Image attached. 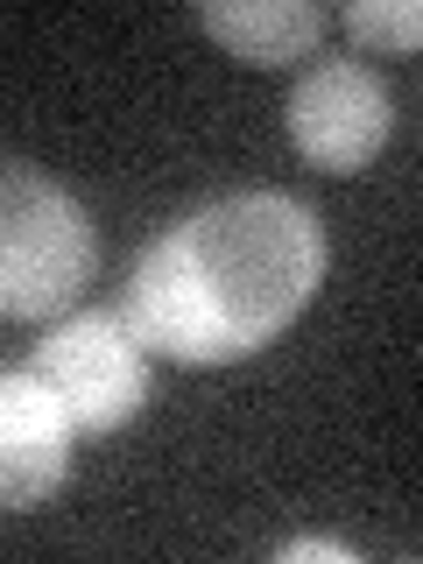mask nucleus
Wrapping results in <instances>:
<instances>
[{
	"label": "nucleus",
	"instance_id": "f257e3e1",
	"mask_svg": "<svg viewBox=\"0 0 423 564\" xmlns=\"http://www.w3.org/2000/svg\"><path fill=\"white\" fill-rule=\"evenodd\" d=\"M325 282V226L282 191H234L141 247L120 325L176 367L247 360L304 317Z\"/></svg>",
	"mask_w": 423,
	"mask_h": 564
},
{
	"label": "nucleus",
	"instance_id": "f03ea898",
	"mask_svg": "<svg viewBox=\"0 0 423 564\" xmlns=\"http://www.w3.org/2000/svg\"><path fill=\"white\" fill-rule=\"evenodd\" d=\"M99 269V234L64 184L29 163H0V317H64Z\"/></svg>",
	"mask_w": 423,
	"mask_h": 564
},
{
	"label": "nucleus",
	"instance_id": "7ed1b4c3",
	"mask_svg": "<svg viewBox=\"0 0 423 564\" xmlns=\"http://www.w3.org/2000/svg\"><path fill=\"white\" fill-rule=\"evenodd\" d=\"M35 375L57 388L78 431H120L149 402V352L120 325V311H64L35 339Z\"/></svg>",
	"mask_w": 423,
	"mask_h": 564
},
{
	"label": "nucleus",
	"instance_id": "20e7f679",
	"mask_svg": "<svg viewBox=\"0 0 423 564\" xmlns=\"http://www.w3.org/2000/svg\"><path fill=\"white\" fill-rule=\"evenodd\" d=\"M388 134H395V106H388V85L367 64L332 57V64H317V70L296 78L290 141H296V155H304L311 170L352 176L388 149Z\"/></svg>",
	"mask_w": 423,
	"mask_h": 564
},
{
	"label": "nucleus",
	"instance_id": "39448f33",
	"mask_svg": "<svg viewBox=\"0 0 423 564\" xmlns=\"http://www.w3.org/2000/svg\"><path fill=\"white\" fill-rule=\"evenodd\" d=\"M70 437L78 423L57 402V388L35 367H0V508L8 516H29L64 494Z\"/></svg>",
	"mask_w": 423,
	"mask_h": 564
},
{
	"label": "nucleus",
	"instance_id": "423d86ee",
	"mask_svg": "<svg viewBox=\"0 0 423 564\" xmlns=\"http://www.w3.org/2000/svg\"><path fill=\"white\" fill-rule=\"evenodd\" d=\"M198 22L212 43H226V57H240L254 70H282L317 50L325 8H311V0H205Z\"/></svg>",
	"mask_w": 423,
	"mask_h": 564
},
{
	"label": "nucleus",
	"instance_id": "0eeeda50",
	"mask_svg": "<svg viewBox=\"0 0 423 564\" xmlns=\"http://www.w3.org/2000/svg\"><path fill=\"white\" fill-rule=\"evenodd\" d=\"M339 22H346L352 43H367V50H416L423 43V8L416 0H352Z\"/></svg>",
	"mask_w": 423,
	"mask_h": 564
},
{
	"label": "nucleus",
	"instance_id": "6e6552de",
	"mask_svg": "<svg viewBox=\"0 0 423 564\" xmlns=\"http://www.w3.org/2000/svg\"><path fill=\"white\" fill-rule=\"evenodd\" d=\"M282 564H352V543H339V536H290L282 543Z\"/></svg>",
	"mask_w": 423,
	"mask_h": 564
}]
</instances>
